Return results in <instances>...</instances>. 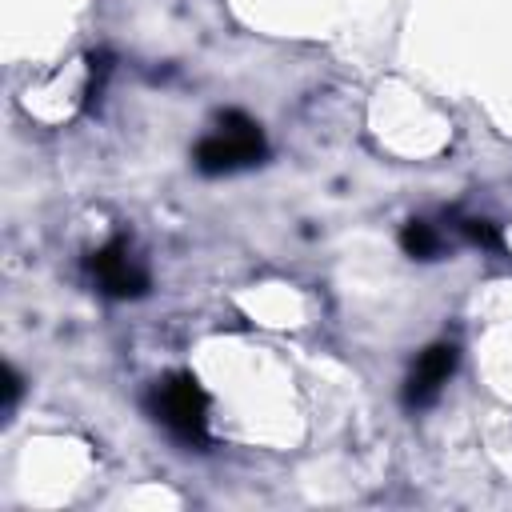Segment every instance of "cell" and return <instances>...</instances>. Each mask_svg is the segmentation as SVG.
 Instances as JSON below:
<instances>
[{"mask_svg":"<svg viewBox=\"0 0 512 512\" xmlns=\"http://www.w3.org/2000/svg\"><path fill=\"white\" fill-rule=\"evenodd\" d=\"M256 152H260V136H256L252 124L220 128L216 136L204 140V148H200V168L220 172V168H232V164H248Z\"/></svg>","mask_w":512,"mask_h":512,"instance_id":"obj_1","label":"cell"},{"mask_svg":"<svg viewBox=\"0 0 512 512\" xmlns=\"http://www.w3.org/2000/svg\"><path fill=\"white\" fill-rule=\"evenodd\" d=\"M160 420L184 436H196L204 424V400L192 380H172L160 388Z\"/></svg>","mask_w":512,"mask_h":512,"instance_id":"obj_2","label":"cell"},{"mask_svg":"<svg viewBox=\"0 0 512 512\" xmlns=\"http://www.w3.org/2000/svg\"><path fill=\"white\" fill-rule=\"evenodd\" d=\"M452 360H456V352L452 348H428L424 356H420V364H416V372H412V384H408V396L416 400V404H424L444 380H448V372H452Z\"/></svg>","mask_w":512,"mask_h":512,"instance_id":"obj_3","label":"cell"}]
</instances>
